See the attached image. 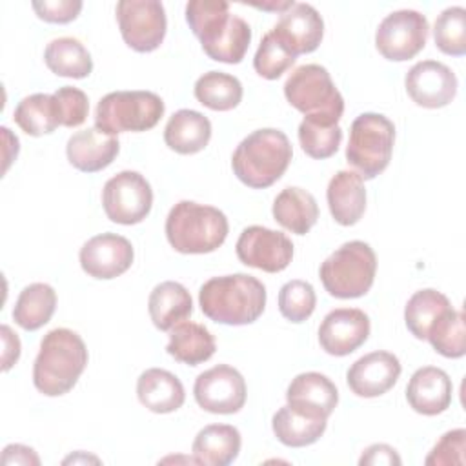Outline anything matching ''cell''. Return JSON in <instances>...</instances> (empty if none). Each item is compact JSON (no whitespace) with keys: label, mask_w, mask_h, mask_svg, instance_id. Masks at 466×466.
<instances>
[{"label":"cell","mask_w":466,"mask_h":466,"mask_svg":"<svg viewBox=\"0 0 466 466\" xmlns=\"http://www.w3.org/2000/svg\"><path fill=\"white\" fill-rule=\"evenodd\" d=\"M195 98L213 111H229L242 100V84L233 75L209 71L195 82Z\"/></svg>","instance_id":"836d02e7"},{"label":"cell","mask_w":466,"mask_h":466,"mask_svg":"<svg viewBox=\"0 0 466 466\" xmlns=\"http://www.w3.org/2000/svg\"><path fill=\"white\" fill-rule=\"evenodd\" d=\"M102 206L111 222L138 224L151 211L153 189L138 171H120L106 182Z\"/></svg>","instance_id":"9c48e42d"},{"label":"cell","mask_w":466,"mask_h":466,"mask_svg":"<svg viewBox=\"0 0 466 466\" xmlns=\"http://www.w3.org/2000/svg\"><path fill=\"white\" fill-rule=\"evenodd\" d=\"M137 395L140 404L153 413L177 411L186 400L180 379L162 368H149L138 377Z\"/></svg>","instance_id":"603a6c76"},{"label":"cell","mask_w":466,"mask_h":466,"mask_svg":"<svg viewBox=\"0 0 466 466\" xmlns=\"http://www.w3.org/2000/svg\"><path fill=\"white\" fill-rule=\"evenodd\" d=\"M393 142L395 126L388 116L380 113H362L351 122L346 160L355 173L371 180L388 167Z\"/></svg>","instance_id":"8992f818"},{"label":"cell","mask_w":466,"mask_h":466,"mask_svg":"<svg viewBox=\"0 0 466 466\" xmlns=\"http://www.w3.org/2000/svg\"><path fill=\"white\" fill-rule=\"evenodd\" d=\"M116 22L124 42L137 53L155 51L167 29L164 5L157 0H120Z\"/></svg>","instance_id":"30bf717a"},{"label":"cell","mask_w":466,"mask_h":466,"mask_svg":"<svg viewBox=\"0 0 466 466\" xmlns=\"http://www.w3.org/2000/svg\"><path fill=\"white\" fill-rule=\"evenodd\" d=\"M271 31L293 56H299L319 47L324 36V22L313 5L293 4L280 15Z\"/></svg>","instance_id":"ac0fdd59"},{"label":"cell","mask_w":466,"mask_h":466,"mask_svg":"<svg viewBox=\"0 0 466 466\" xmlns=\"http://www.w3.org/2000/svg\"><path fill=\"white\" fill-rule=\"evenodd\" d=\"M293 157L289 138L273 127L249 133L235 149L231 167L237 178L253 189L275 184L288 169Z\"/></svg>","instance_id":"3957f363"},{"label":"cell","mask_w":466,"mask_h":466,"mask_svg":"<svg viewBox=\"0 0 466 466\" xmlns=\"http://www.w3.org/2000/svg\"><path fill=\"white\" fill-rule=\"evenodd\" d=\"M273 218L295 235H306L319 218V206L315 197L302 187H284L271 208Z\"/></svg>","instance_id":"83f0119b"},{"label":"cell","mask_w":466,"mask_h":466,"mask_svg":"<svg viewBox=\"0 0 466 466\" xmlns=\"http://www.w3.org/2000/svg\"><path fill=\"white\" fill-rule=\"evenodd\" d=\"M428 20L413 9L390 13L377 27L375 46L391 62H404L422 51L428 40Z\"/></svg>","instance_id":"8fae6325"},{"label":"cell","mask_w":466,"mask_h":466,"mask_svg":"<svg viewBox=\"0 0 466 466\" xmlns=\"http://www.w3.org/2000/svg\"><path fill=\"white\" fill-rule=\"evenodd\" d=\"M329 213L340 226H353L366 209V187L362 177L355 171L342 169L328 184L326 191Z\"/></svg>","instance_id":"44dd1931"},{"label":"cell","mask_w":466,"mask_h":466,"mask_svg":"<svg viewBox=\"0 0 466 466\" xmlns=\"http://www.w3.org/2000/svg\"><path fill=\"white\" fill-rule=\"evenodd\" d=\"M297 56H293L282 42L273 35V31L266 33L260 40V46L253 58L255 71L268 80H277L282 73H286L293 64Z\"/></svg>","instance_id":"60d3db41"},{"label":"cell","mask_w":466,"mask_h":466,"mask_svg":"<svg viewBox=\"0 0 466 466\" xmlns=\"http://www.w3.org/2000/svg\"><path fill=\"white\" fill-rule=\"evenodd\" d=\"M193 395L197 404L209 413H237L246 402V380L238 370L218 364L197 377Z\"/></svg>","instance_id":"7c38bea8"},{"label":"cell","mask_w":466,"mask_h":466,"mask_svg":"<svg viewBox=\"0 0 466 466\" xmlns=\"http://www.w3.org/2000/svg\"><path fill=\"white\" fill-rule=\"evenodd\" d=\"M450 308L451 304L444 293L431 288L419 289L410 297L404 308L406 328L415 339L424 340L433 322Z\"/></svg>","instance_id":"d6a6232c"},{"label":"cell","mask_w":466,"mask_h":466,"mask_svg":"<svg viewBox=\"0 0 466 466\" xmlns=\"http://www.w3.org/2000/svg\"><path fill=\"white\" fill-rule=\"evenodd\" d=\"M231 18L229 4L222 0H191L186 4V20L202 46L213 42Z\"/></svg>","instance_id":"e575fe53"},{"label":"cell","mask_w":466,"mask_h":466,"mask_svg":"<svg viewBox=\"0 0 466 466\" xmlns=\"http://www.w3.org/2000/svg\"><path fill=\"white\" fill-rule=\"evenodd\" d=\"M44 60L49 71L67 78H86L93 71V60L84 44L73 36H60L47 44Z\"/></svg>","instance_id":"1f68e13d"},{"label":"cell","mask_w":466,"mask_h":466,"mask_svg":"<svg viewBox=\"0 0 466 466\" xmlns=\"http://www.w3.org/2000/svg\"><path fill=\"white\" fill-rule=\"evenodd\" d=\"M235 249L242 264L266 273L286 269L293 258V242L289 237L264 226L246 228L240 233Z\"/></svg>","instance_id":"4fadbf2b"},{"label":"cell","mask_w":466,"mask_h":466,"mask_svg":"<svg viewBox=\"0 0 466 466\" xmlns=\"http://www.w3.org/2000/svg\"><path fill=\"white\" fill-rule=\"evenodd\" d=\"M211 138V122L195 109H178L164 127V142L180 155L202 151Z\"/></svg>","instance_id":"d4e9b609"},{"label":"cell","mask_w":466,"mask_h":466,"mask_svg":"<svg viewBox=\"0 0 466 466\" xmlns=\"http://www.w3.org/2000/svg\"><path fill=\"white\" fill-rule=\"evenodd\" d=\"M13 118L16 126L31 137L49 135L62 126L58 102L55 95L47 93H35L22 98L15 107Z\"/></svg>","instance_id":"f546056e"},{"label":"cell","mask_w":466,"mask_h":466,"mask_svg":"<svg viewBox=\"0 0 466 466\" xmlns=\"http://www.w3.org/2000/svg\"><path fill=\"white\" fill-rule=\"evenodd\" d=\"M400 370V362L393 353L371 351L350 366L346 380L355 395L371 399L390 391L399 380Z\"/></svg>","instance_id":"e0dca14e"},{"label":"cell","mask_w":466,"mask_h":466,"mask_svg":"<svg viewBox=\"0 0 466 466\" xmlns=\"http://www.w3.org/2000/svg\"><path fill=\"white\" fill-rule=\"evenodd\" d=\"M164 115V102L151 91H113L100 98L95 111V127L118 135L124 131H147Z\"/></svg>","instance_id":"ba28073f"},{"label":"cell","mask_w":466,"mask_h":466,"mask_svg":"<svg viewBox=\"0 0 466 466\" xmlns=\"http://www.w3.org/2000/svg\"><path fill=\"white\" fill-rule=\"evenodd\" d=\"M149 317L160 331H169L193 311V300L189 291L175 280L160 282L153 288L147 300Z\"/></svg>","instance_id":"4316f807"},{"label":"cell","mask_w":466,"mask_h":466,"mask_svg":"<svg viewBox=\"0 0 466 466\" xmlns=\"http://www.w3.org/2000/svg\"><path fill=\"white\" fill-rule=\"evenodd\" d=\"M410 98L428 109L448 106L457 95V76L442 62L422 60L417 62L404 78Z\"/></svg>","instance_id":"5bb4252c"},{"label":"cell","mask_w":466,"mask_h":466,"mask_svg":"<svg viewBox=\"0 0 466 466\" xmlns=\"http://www.w3.org/2000/svg\"><path fill=\"white\" fill-rule=\"evenodd\" d=\"M286 100L308 118L337 124L344 113V98L335 87L326 67L304 64L284 84Z\"/></svg>","instance_id":"52a82bcc"},{"label":"cell","mask_w":466,"mask_h":466,"mask_svg":"<svg viewBox=\"0 0 466 466\" xmlns=\"http://www.w3.org/2000/svg\"><path fill=\"white\" fill-rule=\"evenodd\" d=\"M377 257L370 244L351 240L337 248L319 269L324 289L337 299H357L370 291L375 280Z\"/></svg>","instance_id":"5b68a950"},{"label":"cell","mask_w":466,"mask_h":466,"mask_svg":"<svg viewBox=\"0 0 466 466\" xmlns=\"http://www.w3.org/2000/svg\"><path fill=\"white\" fill-rule=\"evenodd\" d=\"M435 46L451 56H462L466 53V11L453 5L444 9L433 25Z\"/></svg>","instance_id":"f35d334b"},{"label":"cell","mask_w":466,"mask_h":466,"mask_svg":"<svg viewBox=\"0 0 466 466\" xmlns=\"http://www.w3.org/2000/svg\"><path fill=\"white\" fill-rule=\"evenodd\" d=\"M118 151V138L96 127L73 133L66 146L69 164L84 173H96L106 169L116 158Z\"/></svg>","instance_id":"d6986e66"},{"label":"cell","mask_w":466,"mask_h":466,"mask_svg":"<svg viewBox=\"0 0 466 466\" xmlns=\"http://www.w3.org/2000/svg\"><path fill=\"white\" fill-rule=\"evenodd\" d=\"M2 333V344H4V351H2V370L7 371L20 357V339L16 337V333H13V329L9 326H2L0 328Z\"/></svg>","instance_id":"7dc6e473"},{"label":"cell","mask_w":466,"mask_h":466,"mask_svg":"<svg viewBox=\"0 0 466 466\" xmlns=\"http://www.w3.org/2000/svg\"><path fill=\"white\" fill-rule=\"evenodd\" d=\"M217 350L211 331L197 322L182 320L169 329V342L166 351L178 362L187 366H198L213 357Z\"/></svg>","instance_id":"f1b7e54d"},{"label":"cell","mask_w":466,"mask_h":466,"mask_svg":"<svg viewBox=\"0 0 466 466\" xmlns=\"http://www.w3.org/2000/svg\"><path fill=\"white\" fill-rule=\"evenodd\" d=\"M240 444V431L235 426L209 424L197 433L191 451L197 464L228 466L238 457Z\"/></svg>","instance_id":"484cf974"},{"label":"cell","mask_w":466,"mask_h":466,"mask_svg":"<svg viewBox=\"0 0 466 466\" xmlns=\"http://www.w3.org/2000/svg\"><path fill=\"white\" fill-rule=\"evenodd\" d=\"M202 313L218 324L244 326L255 322L266 308L264 284L246 273L206 280L198 291Z\"/></svg>","instance_id":"6da1fadb"},{"label":"cell","mask_w":466,"mask_h":466,"mask_svg":"<svg viewBox=\"0 0 466 466\" xmlns=\"http://www.w3.org/2000/svg\"><path fill=\"white\" fill-rule=\"evenodd\" d=\"M2 464L4 466H13V464H22V466H38L40 459L35 453L33 448L24 446V444H9L2 451Z\"/></svg>","instance_id":"bcb514c9"},{"label":"cell","mask_w":466,"mask_h":466,"mask_svg":"<svg viewBox=\"0 0 466 466\" xmlns=\"http://www.w3.org/2000/svg\"><path fill=\"white\" fill-rule=\"evenodd\" d=\"M466 430H451L446 431L430 455L424 459V464L428 466H462L466 462Z\"/></svg>","instance_id":"b9f144b4"},{"label":"cell","mask_w":466,"mask_h":466,"mask_svg":"<svg viewBox=\"0 0 466 466\" xmlns=\"http://www.w3.org/2000/svg\"><path fill=\"white\" fill-rule=\"evenodd\" d=\"M342 140V129L339 124H329L317 118H308L299 126V142L302 151L311 158H329L337 153Z\"/></svg>","instance_id":"74e56055"},{"label":"cell","mask_w":466,"mask_h":466,"mask_svg":"<svg viewBox=\"0 0 466 466\" xmlns=\"http://www.w3.org/2000/svg\"><path fill=\"white\" fill-rule=\"evenodd\" d=\"M133 246L131 242L116 233H102L89 238L80 248V266L82 269L100 280L115 279L126 273L133 264Z\"/></svg>","instance_id":"9a60e30c"},{"label":"cell","mask_w":466,"mask_h":466,"mask_svg":"<svg viewBox=\"0 0 466 466\" xmlns=\"http://www.w3.org/2000/svg\"><path fill=\"white\" fill-rule=\"evenodd\" d=\"M400 457L399 453L388 446V444H371L370 448L364 450V453L360 455L359 459V464L364 466V464H370V466H380V464H386V466H391V464H400Z\"/></svg>","instance_id":"f6af8a7d"},{"label":"cell","mask_w":466,"mask_h":466,"mask_svg":"<svg viewBox=\"0 0 466 466\" xmlns=\"http://www.w3.org/2000/svg\"><path fill=\"white\" fill-rule=\"evenodd\" d=\"M33 9L44 22L49 24H67L73 22L80 11L82 2L80 0H44V2H33Z\"/></svg>","instance_id":"ee69618b"},{"label":"cell","mask_w":466,"mask_h":466,"mask_svg":"<svg viewBox=\"0 0 466 466\" xmlns=\"http://www.w3.org/2000/svg\"><path fill=\"white\" fill-rule=\"evenodd\" d=\"M453 386L448 373L435 366L419 368L408 386L406 399L413 411L420 415H439L451 404Z\"/></svg>","instance_id":"ffe728a7"},{"label":"cell","mask_w":466,"mask_h":466,"mask_svg":"<svg viewBox=\"0 0 466 466\" xmlns=\"http://www.w3.org/2000/svg\"><path fill=\"white\" fill-rule=\"evenodd\" d=\"M56 308V293L49 284L35 282L25 286L13 308L15 322L27 329L35 331L47 324Z\"/></svg>","instance_id":"4dcf8cb0"},{"label":"cell","mask_w":466,"mask_h":466,"mask_svg":"<svg viewBox=\"0 0 466 466\" xmlns=\"http://www.w3.org/2000/svg\"><path fill=\"white\" fill-rule=\"evenodd\" d=\"M87 366V348L82 337L67 328L47 331L33 366V384L47 397L73 390Z\"/></svg>","instance_id":"7a4b0ae2"},{"label":"cell","mask_w":466,"mask_h":466,"mask_svg":"<svg viewBox=\"0 0 466 466\" xmlns=\"http://www.w3.org/2000/svg\"><path fill=\"white\" fill-rule=\"evenodd\" d=\"M370 337V317L357 308L329 311L319 328L320 348L333 357H346Z\"/></svg>","instance_id":"2e32d148"},{"label":"cell","mask_w":466,"mask_h":466,"mask_svg":"<svg viewBox=\"0 0 466 466\" xmlns=\"http://www.w3.org/2000/svg\"><path fill=\"white\" fill-rule=\"evenodd\" d=\"M328 419L308 410L286 404L271 419L275 437L289 448H302L317 442L326 431Z\"/></svg>","instance_id":"7402d4cb"},{"label":"cell","mask_w":466,"mask_h":466,"mask_svg":"<svg viewBox=\"0 0 466 466\" xmlns=\"http://www.w3.org/2000/svg\"><path fill=\"white\" fill-rule=\"evenodd\" d=\"M251 42V27L240 16L231 15L226 29L209 44L202 46L204 53L217 62L238 64L246 56Z\"/></svg>","instance_id":"d590c367"},{"label":"cell","mask_w":466,"mask_h":466,"mask_svg":"<svg viewBox=\"0 0 466 466\" xmlns=\"http://www.w3.org/2000/svg\"><path fill=\"white\" fill-rule=\"evenodd\" d=\"M317 304L315 289L306 280H289L279 291L280 315L291 322H304L311 317Z\"/></svg>","instance_id":"ab89813d"},{"label":"cell","mask_w":466,"mask_h":466,"mask_svg":"<svg viewBox=\"0 0 466 466\" xmlns=\"http://www.w3.org/2000/svg\"><path fill=\"white\" fill-rule=\"evenodd\" d=\"M433 350L448 359H461L466 353L464 315L453 308L446 309L430 328L426 337Z\"/></svg>","instance_id":"8d00e7d4"},{"label":"cell","mask_w":466,"mask_h":466,"mask_svg":"<svg viewBox=\"0 0 466 466\" xmlns=\"http://www.w3.org/2000/svg\"><path fill=\"white\" fill-rule=\"evenodd\" d=\"M286 400L291 406L308 410L311 413L329 417L339 402L335 384L322 373L306 371L299 373L288 386Z\"/></svg>","instance_id":"cb8c5ba5"},{"label":"cell","mask_w":466,"mask_h":466,"mask_svg":"<svg viewBox=\"0 0 466 466\" xmlns=\"http://www.w3.org/2000/svg\"><path fill=\"white\" fill-rule=\"evenodd\" d=\"M229 224L226 215L193 200L177 202L166 218V237L171 248L186 255L211 253L228 237Z\"/></svg>","instance_id":"277c9868"},{"label":"cell","mask_w":466,"mask_h":466,"mask_svg":"<svg viewBox=\"0 0 466 466\" xmlns=\"http://www.w3.org/2000/svg\"><path fill=\"white\" fill-rule=\"evenodd\" d=\"M53 95L58 102L62 126L76 127L86 122L87 113H89V100L82 89L64 86V87H58Z\"/></svg>","instance_id":"7bdbcfd3"}]
</instances>
